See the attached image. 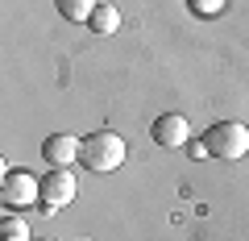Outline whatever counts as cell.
<instances>
[{"label": "cell", "mask_w": 249, "mask_h": 241, "mask_svg": "<svg viewBox=\"0 0 249 241\" xmlns=\"http://www.w3.org/2000/svg\"><path fill=\"white\" fill-rule=\"evenodd\" d=\"M124 137L121 133H112V129H96V133H88L83 137V154H79V162L88 170H96V175H108V170H116L124 162Z\"/></svg>", "instance_id": "obj_1"}, {"label": "cell", "mask_w": 249, "mask_h": 241, "mask_svg": "<svg viewBox=\"0 0 249 241\" xmlns=\"http://www.w3.org/2000/svg\"><path fill=\"white\" fill-rule=\"evenodd\" d=\"M204 146H208V158L237 162V158L249 154V129L241 125V121H216L204 133Z\"/></svg>", "instance_id": "obj_2"}, {"label": "cell", "mask_w": 249, "mask_h": 241, "mask_svg": "<svg viewBox=\"0 0 249 241\" xmlns=\"http://www.w3.org/2000/svg\"><path fill=\"white\" fill-rule=\"evenodd\" d=\"M79 191V179H75L71 167H54L50 175H42V212H58L67 208Z\"/></svg>", "instance_id": "obj_3"}, {"label": "cell", "mask_w": 249, "mask_h": 241, "mask_svg": "<svg viewBox=\"0 0 249 241\" xmlns=\"http://www.w3.org/2000/svg\"><path fill=\"white\" fill-rule=\"evenodd\" d=\"M42 204V179L29 170H4V208H29Z\"/></svg>", "instance_id": "obj_4"}, {"label": "cell", "mask_w": 249, "mask_h": 241, "mask_svg": "<svg viewBox=\"0 0 249 241\" xmlns=\"http://www.w3.org/2000/svg\"><path fill=\"white\" fill-rule=\"evenodd\" d=\"M79 154H83V137L75 133H50L42 142V158L50 167H71V162H79Z\"/></svg>", "instance_id": "obj_5"}, {"label": "cell", "mask_w": 249, "mask_h": 241, "mask_svg": "<svg viewBox=\"0 0 249 241\" xmlns=\"http://www.w3.org/2000/svg\"><path fill=\"white\" fill-rule=\"evenodd\" d=\"M150 133H154V142H158L162 150H175V146H187L191 125H187V116H178V112H162L150 125Z\"/></svg>", "instance_id": "obj_6"}, {"label": "cell", "mask_w": 249, "mask_h": 241, "mask_svg": "<svg viewBox=\"0 0 249 241\" xmlns=\"http://www.w3.org/2000/svg\"><path fill=\"white\" fill-rule=\"evenodd\" d=\"M54 9H58L62 21H83L88 25L91 13H96V0H54Z\"/></svg>", "instance_id": "obj_7"}, {"label": "cell", "mask_w": 249, "mask_h": 241, "mask_svg": "<svg viewBox=\"0 0 249 241\" xmlns=\"http://www.w3.org/2000/svg\"><path fill=\"white\" fill-rule=\"evenodd\" d=\"M88 29H91V34H116V29H121V13H116L112 4H96Z\"/></svg>", "instance_id": "obj_8"}, {"label": "cell", "mask_w": 249, "mask_h": 241, "mask_svg": "<svg viewBox=\"0 0 249 241\" xmlns=\"http://www.w3.org/2000/svg\"><path fill=\"white\" fill-rule=\"evenodd\" d=\"M0 241H34V237H29V221L4 212V221H0Z\"/></svg>", "instance_id": "obj_9"}, {"label": "cell", "mask_w": 249, "mask_h": 241, "mask_svg": "<svg viewBox=\"0 0 249 241\" xmlns=\"http://www.w3.org/2000/svg\"><path fill=\"white\" fill-rule=\"evenodd\" d=\"M224 4L229 0H187V9L196 13V17H216V13H224Z\"/></svg>", "instance_id": "obj_10"}]
</instances>
